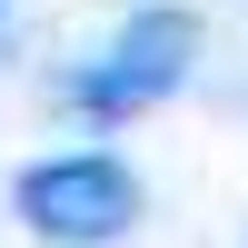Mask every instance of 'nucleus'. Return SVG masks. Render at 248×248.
Masks as SVG:
<instances>
[{
	"instance_id": "nucleus-2",
	"label": "nucleus",
	"mask_w": 248,
	"mask_h": 248,
	"mask_svg": "<svg viewBox=\"0 0 248 248\" xmlns=\"http://www.w3.org/2000/svg\"><path fill=\"white\" fill-rule=\"evenodd\" d=\"M10 209H20V229L50 238V248H109L139 218V179L109 149H60V159H30L10 179Z\"/></svg>"
},
{
	"instance_id": "nucleus-3",
	"label": "nucleus",
	"mask_w": 248,
	"mask_h": 248,
	"mask_svg": "<svg viewBox=\"0 0 248 248\" xmlns=\"http://www.w3.org/2000/svg\"><path fill=\"white\" fill-rule=\"evenodd\" d=\"M0 20H10V0H0Z\"/></svg>"
},
{
	"instance_id": "nucleus-1",
	"label": "nucleus",
	"mask_w": 248,
	"mask_h": 248,
	"mask_svg": "<svg viewBox=\"0 0 248 248\" xmlns=\"http://www.w3.org/2000/svg\"><path fill=\"white\" fill-rule=\"evenodd\" d=\"M189 60H199V20L189 10H129L70 70V109L79 119H139V109H159L189 79Z\"/></svg>"
}]
</instances>
